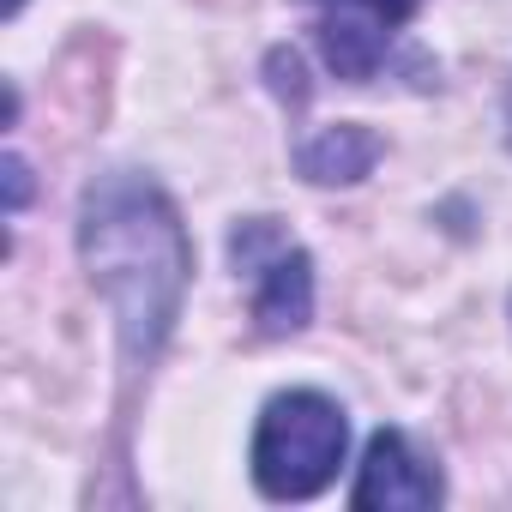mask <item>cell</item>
Instances as JSON below:
<instances>
[{
	"mask_svg": "<svg viewBox=\"0 0 512 512\" xmlns=\"http://www.w3.org/2000/svg\"><path fill=\"white\" fill-rule=\"evenodd\" d=\"M79 260L115 314L121 368H157L193 278V241L169 193L139 169H103L79 199Z\"/></svg>",
	"mask_w": 512,
	"mask_h": 512,
	"instance_id": "obj_1",
	"label": "cell"
},
{
	"mask_svg": "<svg viewBox=\"0 0 512 512\" xmlns=\"http://www.w3.org/2000/svg\"><path fill=\"white\" fill-rule=\"evenodd\" d=\"M350 452V422L326 392H278L253 428V482L266 500H314Z\"/></svg>",
	"mask_w": 512,
	"mask_h": 512,
	"instance_id": "obj_2",
	"label": "cell"
},
{
	"mask_svg": "<svg viewBox=\"0 0 512 512\" xmlns=\"http://www.w3.org/2000/svg\"><path fill=\"white\" fill-rule=\"evenodd\" d=\"M229 266L253 284V326L266 338H290L314 320V260L272 217H247L229 235Z\"/></svg>",
	"mask_w": 512,
	"mask_h": 512,
	"instance_id": "obj_3",
	"label": "cell"
},
{
	"mask_svg": "<svg viewBox=\"0 0 512 512\" xmlns=\"http://www.w3.org/2000/svg\"><path fill=\"white\" fill-rule=\"evenodd\" d=\"M416 7L422 0H314V13H320L314 37H320L326 67L344 85L380 79V67L392 61V43L416 19Z\"/></svg>",
	"mask_w": 512,
	"mask_h": 512,
	"instance_id": "obj_4",
	"label": "cell"
},
{
	"mask_svg": "<svg viewBox=\"0 0 512 512\" xmlns=\"http://www.w3.org/2000/svg\"><path fill=\"white\" fill-rule=\"evenodd\" d=\"M440 500H446L440 470H434L398 428H380V434L368 440V452H362L350 506H356V512H422V506H440Z\"/></svg>",
	"mask_w": 512,
	"mask_h": 512,
	"instance_id": "obj_5",
	"label": "cell"
},
{
	"mask_svg": "<svg viewBox=\"0 0 512 512\" xmlns=\"http://www.w3.org/2000/svg\"><path fill=\"white\" fill-rule=\"evenodd\" d=\"M374 163H380V139H374L362 121L320 127V133L302 139V151H296V169H302L314 187H356L362 175H374Z\"/></svg>",
	"mask_w": 512,
	"mask_h": 512,
	"instance_id": "obj_6",
	"label": "cell"
},
{
	"mask_svg": "<svg viewBox=\"0 0 512 512\" xmlns=\"http://www.w3.org/2000/svg\"><path fill=\"white\" fill-rule=\"evenodd\" d=\"M266 73H272V91H278L284 103H308V79H302L296 49H272V55H266Z\"/></svg>",
	"mask_w": 512,
	"mask_h": 512,
	"instance_id": "obj_7",
	"label": "cell"
},
{
	"mask_svg": "<svg viewBox=\"0 0 512 512\" xmlns=\"http://www.w3.org/2000/svg\"><path fill=\"white\" fill-rule=\"evenodd\" d=\"M25 199H31V163H25L19 151H7V211L19 217V211H25Z\"/></svg>",
	"mask_w": 512,
	"mask_h": 512,
	"instance_id": "obj_8",
	"label": "cell"
},
{
	"mask_svg": "<svg viewBox=\"0 0 512 512\" xmlns=\"http://www.w3.org/2000/svg\"><path fill=\"white\" fill-rule=\"evenodd\" d=\"M19 7H25V0H0V13H7V19H13V13H19Z\"/></svg>",
	"mask_w": 512,
	"mask_h": 512,
	"instance_id": "obj_9",
	"label": "cell"
},
{
	"mask_svg": "<svg viewBox=\"0 0 512 512\" xmlns=\"http://www.w3.org/2000/svg\"><path fill=\"white\" fill-rule=\"evenodd\" d=\"M506 145H512V97H506Z\"/></svg>",
	"mask_w": 512,
	"mask_h": 512,
	"instance_id": "obj_10",
	"label": "cell"
}]
</instances>
